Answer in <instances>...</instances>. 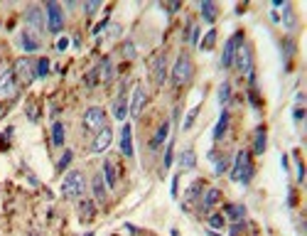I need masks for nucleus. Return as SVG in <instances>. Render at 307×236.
Returning <instances> with one entry per match:
<instances>
[{"mask_svg":"<svg viewBox=\"0 0 307 236\" xmlns=\"http://www.w3.org/2000/svg\"><path fill=\"white\" fill-rule=\"evenodd\" d=\"M84 192H86V177H84V173H79V170L67 173L64 182H61V195H64L67 199H79Z\"/></svg>","mask_w":307,"mask_h":236,"instance_id":"f257e3e1","label":"nucleus"},{"mask_svg":"<svg viewBox=\"0 0 307 236\" xmlns=\"http://www.w3.org/2000/svg\"><path fill=\"white\" fill-rule=\"evenodd\" d=\"M192 74H194L192 59H189L187 54H180L174 67H172V84H174V87H182V84H187V81L192 79Z\"/></svg>","mask_w":307,"mask_h":236,"instance_id":"f03ea898","label":"nucleus"},{"mask_svg":"<svg viewBox=\"0 0 307 236\" xmlns=\"http://www.w3.org/2000/svg\"><path fill=\"white\" fill-rule=\"evenodd\" d=\"M251 175H253V167H251V160H248V153H238L236 160H233V170H231V180L233 182H241V185H248L251 182Z\"/></svg>","mask_w":307,"mask_h":236,"instance_id":"7ed1b4c3","label":"nucleus"},{"mask_svg":"<svg viewBox=\"0 0 307 236\" xmlns=\"http://www.w3.org/2000/svg\"><path fill=\"white\" fill-rule=\"evenodd\" d=\"M106 125H108L106 123V111H103L101 106H91V109L84 111V128L86 131L98 133V131H103Z\"/></svg>","mask_w":307,"mask_h":236,"instance_id":"20e7f679","label":"nucleus"},{"mask_svg":"<svg viewBox=\"0 0 307 236\" xmlns=\"http://www.w3.org/2000/svg\"><path fill=\"white\" fill-rule=\"evenodd\" d=\"M25 23L27 27L32 30V32H42V30H47V17H45V10L39 8V5H30L27 10H25Z\"/></svg>","mask_w":307,"mask_h":236,"instance_id":"39448f33","label":"nucleus"},{"mask_svg":"<svg viewBox=\"0 0 307 236\" xmlns=\"http://www.w3.org/2000/svg\"><path fill=\"white\" fill-rule=\"evenodd\" d=\"M45 17H47V30H49V32H54V35H57V32H61V27H64V13H61V5H59V3L49 0Z\"/></svg>","mask_w":307,"mask_h":236,"instance_id":"423d86ee","label":"nucleus"},{"mask_svg":"<svg viewBox=\"0 0 307 236\" xmlns=\"http://www.w3.org/2000/svg\"><path fill=\"white\" fill-rule=\"evenodd\" d=\"M233 67L238 69V74H251V67H253V59H251V47L248 45H238L236 50V57H233Z\"/></svg>","mask_w":307,"mask_h":236,"instance_id":"0eeeda50","label":"nucleus"},{"mask_svg":"<svg viewBox=\"0 0 307 236\" xmlns=\"http://www.w3.org/2000/svg\"><path fill=\"white\" fill-rule=\"evenodd\" d=\"M145 103H147V94H145V89L138 84V87L133 89L130 101H128V116H130V118H138V116L143 113V106H145Z\"/></svg>","mask_w":307,"mask_h":236,"instance_id":"6e6552de","label":"nucleus"},{"mask_svg":"<svg viewBox=\"0 0 307 236\" xmlns=\"http://www.w3.org/2000/svg\"><path fill=\"white\" fill-rule=\"evenodd\" d=\"M17 94V76L12 69H5L0 74V99H10Z\"/></svg>","mask_w":307,"mask_h":236,"instance_id":"1a4fd4ad","label":"nucleus"},{"mask_svg":"<svg viewBox=\"0 0 307 236\" xmlns=\"http://www.w3.org/2000/svg\"><path fill=\"white\" fill-rule=\"evenodd\" d=\"M241 42H244V35H241V32L231 35V39L226 42V47H224V54H221V67H224V69L233 67V57H236V50H238V45H241Z\"/></svg>","mask_w":307,"mask_h":236,"instance_id":"9d476101","label":"nucleus"},{"mask_svg":"<svg viewBox=\"0 0 307 236\" xmlns=\"http://www.w3.org/2000/svg\"><path fill=\"white\" fill-rule=\"evenodd\" d=\"M15 76H17V81H23V84H30V81H35V67H32V59H17L15 64Z\"/></svg>","mask_w":307,"mask_h":236,"instance_id":"9b49d317","label":"nucleus"},{"mask_svg":"<svg viewBox=\"0 0 307 236\" xmlns=\"http://www.w3.org/2000/svg\"><path fill=\"white\" fill-rule=\"evenodd\" d=\"M111 140H113V131H111V125H106V128L98 131L96 138L91 140V150H94V153H106V148L111 145Z\"/></svg>","mask_w":307,"mask_h":236,"instance_id":"f8f14e48","label":"nucleus"},{"mask_svg":"<svg viewBox=\"0 0 307 236\" xmlns=\"http://www.w3.org/2000/svg\"><path fill=\"white\" fill-rule=\"evenodd\" d=\"M113 116L125 123V116H128V96H125V87H121L118 96H116V101H113Z\"/></svg>","mask_w":307,"mask_h":236,"instance_id":"ddd939ff","label":"nucleus"},{"mask_svg":"<svg viewBox=\"0 0 307 236\" xmlns=\"http://www.w3.org/2000/svg\"><path fill=\"white\" fill-rule=\"evenodd\" d=\"M121 153L125 158H133V128L128 123H123L121 128Z\"/></svg>","mask_w":307,"mask_h":236,"instance_id":"4468645a","label":"nucleus"},{"mask_svg":"<svg viewBox=\"0 0 307 236\" xmlns=\"http://www.w3.org/2000/svg\"><path fill=\"white\" fill-rule=\"evenodd\" d=\"M91 189H94V199H96L98 204H106L108 192H106V182H103L101 175H94V180H91Z\"/></svg>","mask_w":307,"mask_h":236,"instance_id":"2eb2a0df","label":"nucleus"},{"mask_svg":"<svg viewBox=\"0 0 307 236\" xmlns=\"http://www.w3.org/2000/svg\"><path fill=\"white\" fill-rule=\"evenodd\" d=\"M20 47H23L25 52H37L42 47V42H39V37H37L35 32H23V35H20Z\"/></svg>","mask_w":307,"mask_h":236,"instance_id":"dca6fc26","label":"nucleus"},{"mask_svg":"<svg viewBox=\"0 0 307 236\" xmlns=\"http://www.w3.org/2000/svg\"><path fill=\"white\" fill-rule=\"evenodd\" d=\"M167 133H170V121H165V123H160V128L155 131V136H152V140H150V148L158 150L165 140H167Z\"/></svg>","mask_w":307,"mask_h":236,"instance_id":"f3484780","label":"nucleus"},{"mask_svg":"<svg viewBox=\"0 0 307 236\" xmlns=\"http://www.w3.org/2000/svg\"><path fill=\"white\" fill-rule=\"evenodd\" d=\"M209 160L214 162V173H216V175H224V173H226V167H229V160H226V155H219L216 150H211V153H209Z\"/></svg>","mask_w":307,"mask_h":236,"instance_id":"a211bd4d","label":"nucleus"},{"mask_svg":"<svg viewBox=\"0 0 307 236\" xmlns=\"http://www.w3.org/2000/svg\"><path fill=\"white\" fill-rule=\"evenodd\" d=\"M219 197H221L219 189H214V187H211V189H207V192H204V197H202V209L209 211L214 204H216V202H219Z\"/></svg>","mask_w":307,"mask_h":236,"instance_id":"6ab92c4d","label":"nucleus"},{"mask_svg":"<svg viewBox=\"0 0 307 236\" xmlns=\"http://www.w3.org/2000/svg\"><path fill=\"white\" fill-rule=\"evenodd\" d=\"M226 217L231 219V222H244V217H246V207L244 204H226Z\"/></svg>","mask_w":307,"mask_h":236,"instance_id":"aec40b11","label":"nucleus"},{"mask_svg":"<svg viewBox=\"0 0 307 236\" xmlns=\"http://www.w3.org/2000/svg\"><path fill=\"white\" fill-rule=\"evenodd\" d=\"M226 128H229V113L224 111L219 116L216 125H214V133H211V138H214V140H221V138H224V133H226Z\"/></svg>","mask_w":307,"mask_h":236,"instance_id":"412c9836","label":"nucleus"},{"mask_svg":"<svg viewBox=\"0 0 307 236\" xmlns=\"http://www.w3.org/2000/svg\"><path fill=\"white\" fill-rule=\"evenodd\" d=\"M101 177H103V182L108 187H116V167H113V162H111L108 158L103 160V175H101Z\"/></svg>","mask_w":307,"mask_h":236,"instance_id":"4be33fe9","label":"nucleus"},{"mask_svg":"<svg viewBox=\"0 0 307 236\" xmlns=\"http://www.w3.org/2000/svg\"><path fill=\"white\" fill-rule=\"evenodd\" d=\"M165 67H167L165 57H158V59L152 62V74H155V81H158V84L165 81Z\"/></svg>","mask_w":307,"mask_h":236,"instance_id":"5701e85b","label":"nucleus"},{"mask_svg":"<svg viewBox=\"0 0 307 236\" xmlns=\"http://www.w3.org/2000/svg\"><path fill=\"white\" fill-rule=\"evenodd\" d=\"M52 145H54V148H61V145H64V125H61L59 121L52 125Z\"/></svg>","mask_w":307,"mask_h":236,"instance_id":"b1692460","label":"nucleus"},{"mask_svg":"<svg viewBox=\"0 0 307 236\" xmlns=\"http://www.w3.org/2000/svg\"><path fill=\"white\" fill-rule=\"evenodd\" d=\"M180 167H182V170H194L196 167V158L192 150H184L182 155H180Z\"/></svg>","mask_w":307,"mask_h":236,"instance_id":"393cba45","label":"nucleus"},{"mask_svg":"<svg viewBox=\"0 0 307 236\" xmlns=\"http://www.w3.org/2000/svg\"><path fill=\"white\" fill-rule=\"evenodd\" d=\"M253 153H256V155H263V153H266V128H258V131H256Z\"/></svg>","mask_w":307,"mask_h":236,"instance_id":"a878e982","label":"nucleus"},{"mask_svg":"<svg viewBox=\"0 0 307 236\" xmlns=\"http://www.w3.org/2000/svg\"><path fill=\"white\" fill-rule=\"evenodd\" d=\"M202 15H204L207 23H214V20H216V5L209 3V0H204V3H202Z\"/></svg>","mask_w":307,"mask_h":236,"instance_id":"bb28decb","label":"nucleus"},{"mask_svg":"<svg viewBox=\"0 0 307 236\" xmlns=\"http://www.w3.org/2000/svg\"><path fill=\"white\" fill-rule=\"evenodd\" d=\"M49 74V59H37V64H35V76L37 79H45V76Z\"/></svg>","mask_w":307,"mask_h":236,"instance_id":"cd10ccee","label":"nucleus"},{"mask_svg":"<svg viewBox=\"0 0 307 236\" xmlns=\"http://www.w3.org/2000/svg\"><path fill=\"white\" fill-rule=\"evenodd\" d=\"M79 211H81V222L94 219V204H91V202H81V204H79Z\"/></svg>","mask_w":307,"mask_h":236,"instance_id":"c85d7f7f","label":"nucleus"},{"mask_svg":"<svg viewBox=\"0 0 307 236\" xmlns=\"http://www.w3.org/2000/svg\"><path fill=\"white\" fill-rule=\"evenodd\" d=\"M229 99H231V87H229V81H224V84L219 87V103L224 106Z\"/></svg>","mask_w":307,"mask_h":236,"instance_id":"c756f323","label":"nucleus"},{"mask_svg":"<svg viewBox=\"0 0 307 236\" xmlns=\"http://www.w3.org/2000/svg\"><path fill=\"white\" fill-rule=\"evenodd\" d=\"M74 160V153L72 150H67V153H64V155H61V160H59V165H57V170H59V173H64V170H67V167H69V162Z\"/></svg>","mask_w":307,"mask_h":236,"instance_id":"7c9ffc66","label":"nucleus"},{"mask_svg":"<svg viewBox=\"0 0 307 236\" xmlns=\"http://www.w3.org/2000/svg\"><path fill=\"white\" fill-rule=\"evenodd\" d=\"M214 42H216V30H209L204 42H202V50H211L214 47Z\"/></svg>","mask_w":307,"mask_h":236,"instance_id":"2f4dec72","label":"nucleus"},{"mask_svg":"<svg viewBox=\"0 0 307 236\" xmlns=\"http://www.w3.org/2000/svg\"><path fill=\"white\" fill-rule=\"evenodd\" d=\"M101 69H103V81H111V76H113V64H111V59H103V62H101Z\"/></svg>","mask_w":307,"mask_h":236,"instance_id":"473e14b6","label":"nucleus"},{"mask_svg":"<svg viewBox=\"0 0 307 236\" xmlns=\"http://www.w3.org/2000/svg\"><path fill=\"white\" fill-rule=\"evenodd\" d=\"M199 192H202V182H194V185H192L189 189H187V195H184V197H187L189 202H192V199H196V195H199Z\"/></svg>","mask_w":307,"mask_h":236,"instance_id":"72a5a7b5","label":"nucleus"},{"mask_svg":"<svg viewBox=\"0 0 307 236\" xmlns=\"http://www.w3.org/2000/svg\"><path fill=\"white\" fill-rule=\"evenodd\" d=\"M98 72H101V67H96V69H91L89 74H86V87H94L98 81Z\"/></svg>","mask_w":307,"mask_h":236,"instance_id":"f704fd0d","label":"nucleus"},{"mask_svg":"<svg viewBox=\"0 0 307 236\" xmlns=\"http://www.w3.org/2000/svg\"><path fill=\"white\" fill-rule=\"evenodd\" d=\"M196 113H199V106H194L192 111L187 113V121H184V131H189V128L194 125V116H196Z\"/></svg>","mask_w":307,"mask_h":236,"instance_id":"c9c22d12","label":"nucleus"},{"mask_svg":"<svg viewBox=\"0 0 307 236\" xmlns=\"http://www.w3.org/2000/svg\"><path fill=\"white\" fill-rule=\"evenodd\" d=\"M209 226H211V229H221V226H224V217H221V214H211V217H209Z\"/></svg>","mask_w":307,"mask_h":236,"instance_id":"e433bc0d","label":"nucleus"},{"mask_svg":"<svg viewBox=\"0 0 307 236\" xmlns=\"http://www.w3.org/2000/svg\"><path fill=\"white\" fill-rule=\"evenodd\" d=\"M98 8H101V3H98V0H94V3H84V13L86 15H94Z\"/></svg>","mask_w":307,"mask_h":236,"instance_id":"4c0bfd02","label":"nucleus"},{"mask_svg":"<svg viewBox=\"0 0 307 236\" xmlns=\"http://www.w3.org/2000/svg\"><path fill=\"white\" fill-rule=\"evenodd\" d=\"M123 54H128V57H135V47H133V42H125V45H123Z\"/></svg>","mask_w":307,"mask_h":236,"instance_id":"58836bf2","label":"nucleus"},{"mask_svg":"<svg viewBox=\"0 0 307 236\" xmlns=\"http://www.w3.org/2000/svg\"><path fill=\"white\" fill-rule=\"evenodd\" d=\"M121 32H123L121 25H111V27H108V37H118Z\"/></svg>","mask_w":307,"mask_h":236,"instance_id":"ea45409f","label":"nucleus"},{"mask_svg":"<svg viewBox=\"0 0 307 236\" xmlns=\"http://www.w3.org/2000/svg\"><path fill=\"white\" fill-rule=\"evenodd\" d=\"M172 165V140H170V148H167V153H165V167H170Z\"/></svg>","mask_w":307,"mask_h":236,"instance_id":"a19ab883","label":"nucleus"},{"mask_svg":"<svg viewBox=\"0 0 307 236\" xmlns=\"http://www.w3.org/2000/svg\"><path fill=\"white\" fill-rule=\"evenodd\" d=\"M189 35H192V39H189V42H192V45H196V39H199V30H196V27H192V32H189Z\"/></svg>","mask_w":307,"mask_h":236,"instance_id":"79ce46f5","label":"nucleus"},{"mask_svg":"<svg viewBox=\"0 0 307 236\" xmlns=\"http://www.w3.org/2000/svg\"><path fill=\"white\" fill-rule=\"evenodd\" d=\"M177 182H180V180H177V177H172V197H177Z\"/></svg>","mask_w":307,"mask_h":236,"instance_id":"37998d69","label":"nucleus"},{"mask_svg":"<svg viewBox=\"0 0 307 236\" xmlns=\"http://www.w3.org/2000/svg\"><path fill=\"white\" fill-rule=\"evenodd\" d=\"M67 45H69V42H67V37H61V39H59V45H57V47H59V50H64Z\"/></svg>","mask_w":307,"mask_h":236,"instance_id":"c03bdc74","label":"nucleus"},{"mask_svg":"<svg viewBox=\"0 0 307 236\" xmlns=\"http://www.w3.org/2000/svg\"><path fill=\"white\" fill-rule=\"evenodd\" d=\"M84 236H94V231H89V234H84Z\"/></svg>","mask_w":307,"mask_h":236,"instance_id":"a18cd8bd","label":"nucleus"},{"mask_svg":"<svg viewBox=\"0 0 307 236\" xmlns=\"http://www.w3.org/2000/svg\"><path fill=\"white\" fill-rule=\"evenodd\" d=\"M0 113H3V106H0Z\"/></svg>","mask_w":307,"mask_h":236,"instance_id":"49530a36","label":"nucleus"}]
</instances>
